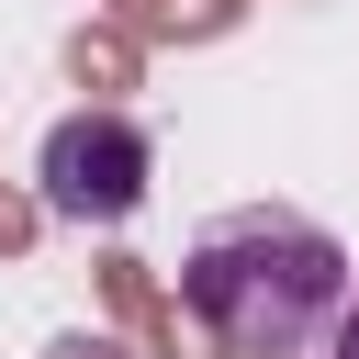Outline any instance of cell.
Returning a JSON list of instances; mask_svg holds the SVG:
<instances>
[{"label":"cell","mask_w":359,"mask_h":359,"mask_svg":"<svg viewBox=\"0 0 359 359\" xmlns=\"http://www.w3.org/2000/svg\"><path fill=\"white\" fill-rule=\"evenodd\" d=\"M348 292V247L292 202H236L180 258V303L224 359H314Z\"/></svg>","instance_id":"1"},{"label":"cell","mask_w":359,"mask_h":359,"mask_svg":"<svg viewBox=\"0 0 359 359\" xmlns=\"http://www.w3.org/2000/svg\"><path fill=\"white\" fill-rule=\"evenodd\" d=\"M146 180H157V146H146L135 112H67L34 157V191H45L56 224H123L146 202Z\"/></svg>","instance_id":"2"},{"label":"cell","mask_w":359,"mask_h":359,"mask_svg":"<svg viewBox=\"0 0 359 359\" xmlns=\"http://www.w3.org/2000/svg\"><path fill=\"white\" fill-rule=\"evenodd\" d=\"M314 359H359V292L337 303V325H325V348H314Z\"/></svg>","instance_id":"3"}]
</instances>
